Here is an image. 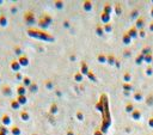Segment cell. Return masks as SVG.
<instances>
[{
    "mask_svg": "<svg viewBox=\"0 0 153 135\" xmlns=\"http://www.w3.org/2000/svg\"><path fill=\"white\" fill-rule=\"evenodd\" d=\"M1 92H3V94L5 97H10L12 94V90H11V87L8 86V85H4V86L1 87Z\"/></svg>",
    "mask_w": 153,
    "mask_h": 135,
    "instance_id": "obj_2",
    "label": "cell"
},
{
    "mask_svg": "<svg viewBox=\"0 0 153 135\" xmlns=\"http://www.w3.org/2000/svg\"><path fill=\"white\" fill-rule=\"evenodd\" d=\"M23 81H24L25 85H30V79H29V78H24Z\"/></svg>",
    "mask_w": 153,
    "mask_h": 135,
    "instance_id": "obj_14",
    "label": "cell"
},
{
    "mask_svg": "<svg viewBox=\"0 0 153 135\" xmlns=\"http://www.w3.org/2000/svg\"><path fill=\"white\" fill-rule=\"evenodd\" d=\"M0 135H7V134H5V133H1V132H0Z\"/></svg>",
    "mask_w": 153,
    "mask_h": 135,
    "instance_id": "obj_15",
    "label": "cell"
},
{
    "mask_svg": "<svg viewBox=\"0 0 153 135\" xmlns=\"http://www.w3.org/2000/svg\"><path fill=\"white\" fill-rule=\"evenodd\" d=\"M18 62H19L20 66H28L29 59H28L27 55H22V56H19V59H18Z\"/></svg>",
    "mask_w": 153,
    "mask_h": 135,
    "instance_id": "obj_3",
    "label": "cell"
},
{
    "mask_svg": "<svg viewBox=\"0 0 153 135\" xmlns=\"http://www.w3.org/2000/svg\"><path fill=\"white\" fill-rule=\"evenodd\" d=\"M20 117H22L23 121H28L29 120V114L27 111H22L20 113Z\"/></svg>",
    "mask_w": 153,
    "mask_h": 135,
    "instance_id": "obj_10",
    "label": "cell"
},
{
    "mask_svg": "<svg viewBox=\"0 0 153 135\" xmlns=\"http://www.w3.org/2000/svg\"><path fill=\"white\" fill-rule=\"evenodd\" d=\"M17 102L19 104H25V103H27V98H25V96H18Z\"/></svg>",
    "mask_w": 153,
    "mask_h": 135,
    "instance_id": "obj_9",
    "label": "cell"
},
{
    "mask_svg": "<svg viewBox=\"0 0 153 135\" xmlns=\"http://www.w3.org/2000/svg\"><path fill=\"white\" fill-rule=\"evenodd\" d=\"M11 69L12 71H15V72H18L19 68H20V65L18 62V60H13V61H11V65H10Z\"/></svg>",
    "mask_w": 153,
    "mask_h": 135,
    "instance_id": "obj_4",
    "label": "cell"
},
{
    "mask_svg": "<svg viewBox=\"0 0 153 135\" xmlns=\"http://www.w3.org/2000/svg\"><path fill=\"white\" fill-rule=\"evenodd\" d=\"M7 23H8L7 17L5 15H0V27H1V28L7 27Z\"/></svg>",
    "mask_w": 153,
    "mask_h": 135,
    "instance_id": "obj_5",
    "label": "cell"
},
{
    "mask_svg": "<svg viewBox=\"0 0 153 135\" xmlns=\"http://www.w3.org/2000/svg\"><path fill=\"white\" fill-rule=\"evenodd\" d=\"M19 106H20V104L17 102V99H16V101H11V108H12V109L17 110V109H19Z\"/></svg>",
    "mask_w": 153,
    "mask_h": 135,
    "instance_id": "obj_8",
    "label": "cell"
},
{
    "mask_svg": "<svg viewBox=\"0 0 153 135\" xmlns=\"http://www.w3.org/2000/svg\"><path fill=\"white\" fill-rule=\"evenodd\" d=\"M0 132H1V133H5V134H7V133H8L7 127H5V126H0Z\"/></svg>",
    "mask_w": 153,
    "mask_h": 135,
    "instance_id": "obj_13",
    "label": "cell"
},
{
    "mask_svg": "<svg viewBox=\"0 0 153 135\" xmlns=\"http://www.w3.org/2000/svg\"><path fill=\"white\" fill-rule=\"evenodd\" d=\"M24 19H25V22H27L28 24H32L34 23V16H32V13H30V12H28V13H25V16H24Z\"/></svg>",
    "mask_w": 153,
    "mask_h": 135,
    "instance_id": "obj_6",
    "label": "cell"
},
{
    "mask_svg": "<svg viewBox=\"0 0 153 135\" xmlns=\"http://www.w3.org/2000/svg\"><path fill=\"white\" fill-rule=\"evenodd\" d=\"M11 133H12V135H20V129H19V127H17V126L12 127V128H11Z\"/></svg>",
    "mask_w": 153,
    "mask_h": 135,
    "instance_id": "obj_7",
    "label": "cell"
},
{
    "mask_svg": "<svg viewBox=\"0 0 153 135\" xmlns=\"http://www.w3.org/2000/svg\"><path fill=\"white\" fill-rule=\"evenodd\" d=\"M1 123H3V126H5V127H8V126L11 125V117H10L8 114H4V115L1 116Z\"/></svg>",
    "mask_w": 153,
    "mask_h": 135,
    "instance_id": "obj_1",
    "label": "cell"
},
{
    "mask_svg": "<svg viewBox=\"0 0 153 135\" xmlns=\"http://www.w3.org/2000/svg\"><path fill=\"white\" fill-rule=\"evenodd\" d=\"M15 53H16L17 55H20V56H22V49H20V47H18V45L15 47Z\"/></svg>",
    "mask_w": 153,
    "mask_h": 135,
    "instance_id": "obj_12",
    "label": "cell"
},
{
    "mask_svg": "<svg viewBox=\"0 0 153 135\" xmlns=\"http://www.w3.org/2000/svg\"><path fill=\"white\" fill-rule=\"evenodd\" d=\"M0 4H3V1H1V0H0Z\"/></svg>",
    "mask_w": 153,
    "mask_h": 135,
    "instance_id": "obj_16",
    "label": "cell"
},
{
    "mask_svg": "<svg viewBox=\"0 0 153 135\" xmlns=\"http://www.w3.org/2000/svg\"><path fill=\"white\" fill-rule=\"evenodd\" d=\"M17 92H18L19 96H24V93H25V87H24V86H18Z\"/></svg>",
    "mask_w": 153,
    "mask_h": 135,
    "instance_id": "obj_11",
    "label": "cell"
}]
</instances>
